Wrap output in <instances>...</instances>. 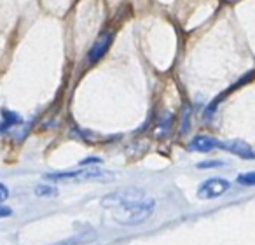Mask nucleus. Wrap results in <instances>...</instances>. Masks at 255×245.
<instances>
[{"label":"nucleus","mask_w":255,"mask_h":245,"mask_svg":"<svg viewBox=\"0 0 255 245\" xmlns=\"http://www.w3.org/2000/svg\"><path fill=\"white\" fill-rule=\"evenodd\" d=\"M154 209H156V202L152 198L143 196V198L121 203L110 212H112V219L116 223L123 224V226H136V224L145 223L154 214Z\"/></svg>","instance_id":"1"},{"label":"nucleus","mask_w":255,"mask_h":245,"mask_svg":"<svg viewBox=\"0 0 255 245\" xmlns=\"http://www.w3.org/2000/svg\"><path fill=\"white\" fill-rule=\"evenodd\" d=\"M114 174L107 170H100V168H79V170H68V172H54V174H46L44 179L51 182H61V181H96V179H103V181H112Z\"/></svg>","instance_id":"2"},{"label":"nucleus","mask_w":255,"mask_h":245,"mask_svg":"<svg viewBox=\"0 0 255 245\" xmlns=\"http://www.w3.org/2000/svg\"><path fill=\"white\" fill-rule=\"evenodd\" d=\"M231 188V182L227 179L222 177H212L206 179L205 182H201L198 188V196L201 200H213L219 198V196L226 195Z\"/></svg>","instance_id":"3"},{"label":"nucleus","mask_w":255,"mask_h":245,"mask_svg":"<svg viewBox=\"0 0 255 245\" xmlns=\"http://www.w3.org/2000/svg\"><path fill=\"white\" fill-rule=\"evenodd\" d=\"M147 196L142 189H136V188H126V189H119V191H114V193H109L107 196L102 198V207L105 209L112 210L116 207H119L121 203L124 202H131V200H138V198H143Z\"/></svg>","instance_id":"4"},{"label":"nucleus","mask_w":255,"mask_h":245,"mask_svg":"<svg viewBox=\"0 0 255 245\" xmlns=\"http://www.w3.org/2000/svg\"><path fill=\"white\" fill-rule=\"evenodd\" d=\"M220 149L227 151V153L234 154L238 158H243V160H255V151L248 146L243 140H226V142H220Z\"/></svg>","instance_id":"5"},{"label":"nucleus","mask_w":255,"mask_h":245,"mask_svg":"<svg viewBox=\"0 0 255 245\" xmlns=\"http://www.w3.org/2000/svg\"><path fill=\"white\" fill-rule=\"evenodd\" d=\"M110 44H112V33L102 32L98 35V39L95 40V44L91 46V49L88 51V61L89 63H96L103 54L109 51Z\"/></svg>","instance_id":"6"},{"label":"nucleus","mask_w":255,"mask_h":245,"mask_svg":"<svg viewBox=\"0 0 255 245\" xmlns=\"http://www.w3.org/2000/svg\"><path fill=\"white\" fill-rule=\"evenodd\" d=\"M189 149L194 153H210L213 149H220V142L210 135H198L189 142Z\"/></svg>","instance_id":"7"},{"label":"nucleus","mask_w":255,"mask_h":245,"mask_svg":"<svg viewBox=\"0 0 255 245\" xmlns=\"http://www.w3.org/2000/svg\"><path fill=\"white\" fill-rule=\"evenodd\" d=\"M0 116H2V119H0V133L7 132V130H11L12 126L21 125V117H19V114L12 112V110H9V109H0Z\"/></svg>","instance_id":"8"},{"label":"nucleus","mask_w":255,"mask_h":245,"mask_svg":"<svg viewBox=\"0 0 255 245\" xmlns=\"http://www.w3.org/2000/svg\"><path fill=\"white\" fill-rule=\"evenodd\" d=\"M35 195L40 196V198H51V196L58 195V189L54 186H47V184H40L35 188Z\"/></svg>","instance_id":"9"},{"label":"nucleus","mask_w":255,"mask_h":245,"mask_svg":"<svg viewBox=\"0 0 255 245\" xmlns=\"http://www.w3.org/2000/svg\"><path fill=\"white\" fill-rule=\"evenodd\" d=\"M238 184H243V186H255V170H254V172H247V174H240V175H238Z\"/></svg>","instance_id":"10"},{"label":"nucleus","mask_w":255,"mask_h":245,"mask_svg":"<svg viewBox=\"0 0 255 245\" xmlns=\"http://www.w3.org/2000/svg\"><path fill=\"white\" fill-rule=\"evenodd\" d=\"M224 161L220 160H213V161H203V163H198V168H213V167H222Z\"/></svg>","instance_id":"11"},{"label":"nucleus","mask_w":255,"mask_h":245,"mask_svg":"<svg viewBox=\"0 0 255 245\" xmlns=\"http://www.w3.org/2000/svg\"><path fill=\"white\" fill-rule=\"evenodd\" d=\"M84 237H75V238H70V240H65L61 244H56V245H81Z\"/></svg>","instance_id":"12"},{"label":"nucleus","mask_w":255,"mask_h":245,"mask_svg":"<svg viewBox=\"0 0 255 245\" xmlns=\"http://www.w3.org/2000/svg\"><path fill=\"white\" fill-rule=\"evenodd\" d=\"M7 198H9V189L0 182V205H2Z\"/></svg>","instance_id":"13"},{"label":"nucleus","mask_w":255,"mask_h":245,"mask_svg":"<svg viewBox=\"0 0 255 245\" xmlns=\"http://www.w3.org/2000/svg\"><path fill=\"white\" fill-rule=\"evenodd\" d=\"M100 161H102V160H100V158H86V160H82V161H81V163H79V165H81V167H88V165H93V163H100Z\"/></svg>","instance_id":"14"},{"label":"nucleus","mask_w":255,"mask_h":245,"mask_svg":"<svg viewBox=\"0 0 255 245\" xmlns=\"http://www.w3.org/2000/svg\"><path fill=\"white\" fill-rule=\"evenodd\" d=\"M11 214H12V210L9 209V207L0 205V219H4V217H9Z\"/></svg>","instance_id":"15"}]
</instances>
